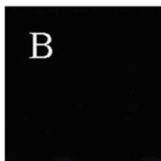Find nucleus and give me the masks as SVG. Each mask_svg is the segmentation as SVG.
<instances>
[{"instance_id": "nucleus-1", "label": "nucleus", "mask_w": 161, "mask_h": 161, "mask_svg": "<svg viewBox=\"0 0 161 161\" xmlns=\"http://www.w3.org/2000/svg\"><path fill=\"white\" fill-rule=\"evenodd\" d=\"M148 161H158V160H148Z\"/></svg>"}]
</instances>
